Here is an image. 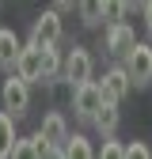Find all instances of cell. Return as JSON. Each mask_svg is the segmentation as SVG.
I'll return each instance as SVG.
<instances>
[{
    "mask_svg": "<svg viewBox=\"0 0 152 159\" xmlns=\"http://www.w3.org/2000/svg\"><path fill=\"white\" fill-rule=\"evenodd\" d=\"M141 11H145V27H148V38H152V0H145V8H141Z\"/></svg>",
    "mask_w": 152,
    "mask_h": 159,
    "instance_id": "20",
    "label": "cell"
},
{
    "mask_svg": "<svg viewBox=\"0 0 152 159\" xmlns=\"http://www.w3.org/2000/svg\"><path fill=\"white\" fill-rule=\"evenodd\" d=\"M103 98H107V95H103V84H99V80H88V84L72 87V114L80 117V121H95Z\"/></svg>",
    "mask_w": 152,
    "mask_h": 159,
    "instance_id": "1",
    "label": "cell"
},
{
    "mask_svg": "<svg viewBox=\"0 0 152 159\" xmlns=\"http://www.w3.org/2000/svg\"><path fill=\"white\" fill-rule=\"evenodd\" d=\"M133 46H137V38H133V27H129V23H114V27H107V53H110V57L126 61Z\"/></svg>",
    "mask_w": 152,
    "mask_h": 159,
    "instance_id": "7",
    "label": "cell"
},
{
    "mask_svg": "<svg viewBox=\"0 0 152 159\" xmlns=\"http://www.w3.org/2000/svg\"><path fill=\"white\" fill-rule=\"evenodd\" d=\"M91 53L84 49V46H72L69 53H65V68H61V76L69 80V84L72 87H80V84H88V80H91Z\"/></svg>",
    "mask_w": 152,
    "mask_h": 159,
    "instance_id": "5",
    "label": "cell"
},
{
    "mask_svg": "<svg viewBox=\"0 0 152 159\" xmlns=\"http://www.w3.org/2000/svg\"><path fill=\"white\" fill-rule=\"evenodd\" d=\"M15 144H19V136H15V117H12L8 110H0V159H12Z\"/></svg>",
    "mask_w": 152,
    "mask_h": 159,
    "instance_id": "13",
    "label": "cell"
},
{
    "mask_svg": "<svg viewBox=\"0 0 152 159\" xmlns=\"http://www.w3.org/2000/svg\"><path fill=\"white\" fill-rule=\"evenodd\" d=\"M126 4H129V8H145V0H126Z\"/></svg>",
    "mask_w": 152,
    "mask_h": 159,
    "instance_id": "23",
    "label": "cell"
},
{
    "mask_svg": "<svg viewBox=\"0 0 152 159\" xmlns=\"http://www.w3.org/2000/svg\"><path fill=\"white\" fill-rule=\"evenodd\" d=\"M118 121H122V110H118V102L114 98H103V106H99V114H95V129H99L103 136H114L118 133Z\"/></svg>",
    "mask_w": 152,
    "mask_h": 159,
    "instance_id": "11",
    "label": "cell"
},
{
    "mask_svg": "<svg viewBox=\"0 0 152 159\" xmlns=\"http://www.w3.org/2000/svg\"><path fill=\"white\" fill-rule=\"evenodd\" d=\"M99 84H103V95H107V98L122 102V98L133 91V76L126 72V65H114V68H107V76L99 80Z\"/></svg>",
    "mask_w": 152,
    "mask_h": 159,
    "instance_id": "8",
    "label": "cell"
},
{
    "mask_svg": "<svg viewBox=\"0 0 152 159\" xmlns=\"http://www.w3.org/2000/svg\"><path fill=\"white\" fill-rule=\"evenodd\" d=\"M15 76H19V80H27V84H42V80H46V76H42V46H38L34 38L23 46V53H19Z\"/></svg>",
    "mask_w": 152,
    "mask_h": 159,
    "instance_id": "6",
    "label": "cell"
},
{
    "mask_svg": "<svg viewBox=\"0 0 152 159\" xmlns=\"http://www.w3.org/2000/svg\"><path fill=\"white\" fill-rule=\"evenodd\" d=\"M126 11H129L126 0H103V23H107V27L126 23Z\"/></svg>",
    "mask_w": 152,
    "mask_h": 159,
    "instance_id": "17",
    "label": "cell"
},
{
    "mask_svg": "<svg viewBox=\"0 0 152 159\" xmlns=\"http://www.w3.org/2000/svg\"><path fill=\"white\" fill-rule=\"evenodd\" d=\"M122 65H126V72L133 76V87H148V84H152V46H148V42H137Z\"/></svg>",
    "mask_w": 152,
    "mask_h": 159,
    "instance_id": "3",
    "label": "cell"
},
{
    "mask_svg": "<svg viewBox=\"0 0 152 159\" xmlns=\"http://www.w3.org/2000/svg\"><path fill=\"white\" fill-rule=\"evenodd\" d=\"M0 102H4V110H8L12 117H23V114L31 110V84L12 72V76L4 80V87H0Z\"/></svg>",
    "mask_w": 152,
    "mask_h": 159,
    "instance_id": "2",
    "label": "cell"
},
{
    "mask_svg": "<svg viewBox=\"0 0 152 159\" xmlns=\"http://www.w3.org/2000/svg\"><path fill=\"white\" fill-rule=\"evenodd\" d=\"M95 159H126V144H118L114 136H103V148L95 152Z\"/></svg>",
    "mask_w": 152,
    "mask_h": 159,
    "instance_id": "18",
    "label": "cell"
},
{
    "mask_svg": "<svg viewBox=\"0 0 152 159\" xmlns=\"http://www.w3.org/2000/svg\"><path fill=\"white\" fill-rule=\"evenodd\" d=\"M76 4H80V0H53L57 11H69V8H76Z\"/></svg>",
    "mask_w": 152,
    "mask_h": 159,
    "instance_id": "21",
    "label": "cell"
},
{
    "mask_svg": "<svg viewBox=\"0 0 152 159\" xmlns=\"http://www.w3.org/2000/svg\"><path fill=\"white\" fill-rule=\"evenodd\" d=\"M61 68H65V57L57 53L53 46H42V76H46V80H57Z\"/></svg>",
    "mask_w": 152,
    "mask_h": 159,
    "instance_id": "15",
    "label": "cell"
},
{
    "mask_svg": "<svg viewBox=\"0 0 152 159\" xmlns=\"http://www.w3.org/2000/svg\"><path fill=\"white\" fill-rule=\"evenodd\" d=\"M65 159H95L91 140H88V136H80V133H72L69 140H65Z\"/></svg>",
    "mask_w": 152,
    "mask_h": 159,
    "instance_id": "14",
    "label": "cell"
},
{
    "mask_svg": "<svg viewBox=\"0 0 152 159\" xmlns=\"http://www.w3.org/2000/svg\"><path fill=\"white\" fill-rule=\"evenodd\" d=\"M126 159H152V148L145 140H133V144H126Z\"/></svg>",
    "mask_w": 152,
    "mask_h": 159,
    "instance_id": "19",
    "label": "cell"
},
{
    "mask_svg": "<svg viewBox=\"0 0 152 159\" xmlns=\"http://www.w3.org/2000/svg\"><path fill=\"white\" fill-rule=\"evenodd\" d=\"M50 148H53V144L46 140L42 133H34V136H19V144H15L12 159H42V155H46Z\"/></svg>",
    "mask_w": 152,
    "mask_h": 159,
    "instance_id": "12",
    "label": "cell"
},
{
    "mask_svg": "<svg viewBox=\"0 0 152 159\" xmlns=\"http://www.w3.org/2000/svg\"><path fill=\"white\" fill-rule=\"evenodd\" d=\"M19 53H23V42H19V34L12 27H0V68H4L8 76L15 72L19 65Z\"/></svg>",
    "mask_w": 152,
    "mask_h": 159,
    "instance_id": "9",
    "label": "cell"
},
{
    "mask_svg": "<svg viewBox=\"0 0 152 159\" xmlns=\"http://www.w3.org/2000/svg\"><path fill=\"white\" fill-rule=\"evenodd\" d=\"M38 133H42V136H46V140H50L53 148H65V140L72 136V133H69V121H65V114H57V110L42 117V125H38Z\"/></svg>",
    "mask_w": 152,
    "mask_h": 159,
    "instance_id": "10",
    "label": "cell"
},
{
    "mask_svg": "<svg viewBox=\"0 0 152 159\" xmlns=\"http://www.w3.org/2000/svg\"><path fill=\"white\" fill-rule=\"evenodd\" d=\"M61 34H65V23H61V11H57V8L42 11V15L31 23V38H34L38 46H57Z\"/></svg>",
    "mask_w": 152,
    "mask_h": 159,
    "instance_id": "4",
    "label": "cell"
},
{
    "mask_svg": "<svg viewBox=\"0 0 152 159\" xmlns=\"http://www.w3.org/2000/svg\"><path fill=\"white\" fill-rule=\"evenodd\" d=\"M42 159H65V148H50V152H46Z\"/></svg>",
    "mask_w": 152,
    "mask_h": 159,
    "instance_id": "22",
    "label": "cell"
},
{
    "mask_svg": "<svg viewBox=\"0 0 152 159\" xmlns=\"http://www.w3.org/2000/svg\"><path fill=\"white\" fill-rule=\"evenodd\" d=\"M76 11H80L84 27H99V23H103V0H80Z\"/></svg>",
    "mask_w": 152,
    "mask_h": 159,
    "instance_id": "16",
    "label": "cell"
}]
</instances>
